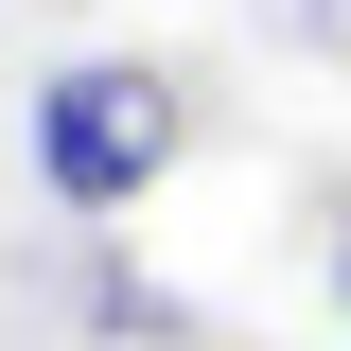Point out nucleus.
<instances>
[{
	"mask_svg": "<svg viewBox=\"0 0 351 351\" xmlns=\"http://www.w3.org/2000/svg\"><path fill=\"white\" fill-rule=\"evenodd\" d=\"M36 193L71 228H106V211H141V193H158L176 176V141H193V106H176V71L158 53H71V71L36 88Z\"/></svg>",
	"mask_w": 351,
	"mask_h": 351,
	"instance_id": "nucleus-1",
	"label": "nucleus"
},
{
	"mask_svg": "<svg viewBox=\"0 0 351 351\" xmlns=\"http://www.w3.org/2000/svg\"><path fill=\"white\" fill-rule=\"evenodd\" d=\"M88 316H106V334H141V351H176V299H158V281H88Z\"/></svg>",
	"mask_w": 351,
	"mask_h": 351,
	"instance_id": "nucleus-2",
	"label": "nucleus"
}]
</instances>
